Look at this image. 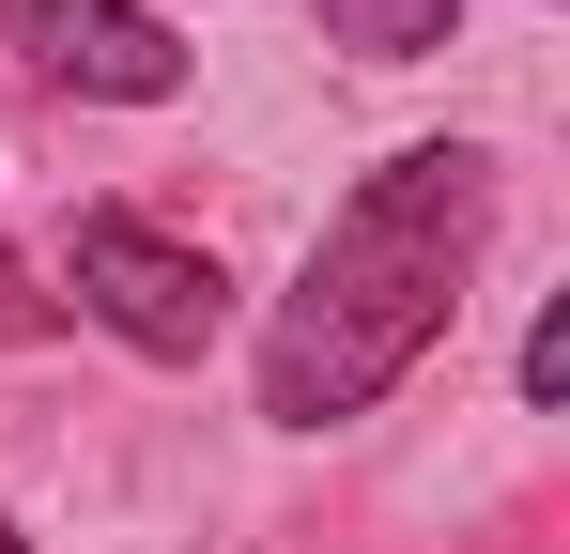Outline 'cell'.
I'll return each mask as SVG.
<instances>
[{
	"label": "cell",
	"instance_id": "6da1fadb",
	"mask_svg": "<svg viewBox=\"0 0 570 554\" xmlns=\"http://www.w3.org/2000/svg\"><path fill=\"white\" fill-rule=\"evenodd\" d=\"M478 231H493V155H463V139H416V155L355 170V200L324 216L308 277H293L278 324H263V416L278 432L371 416L385 385L463 324Z\"/></svg>",
	"mask_w": 570,
	"mask_h": 554
},
{
	"label": "cell",
	"instance_id": "7a4b0ae2",
	"mask_svg": "<svg viewBox=\"0 0 570 554\" xmlns=\"http://www.w3.org/2000/svg\"><path fill=\"white\" fill-rule=\"evenodd\" d=\"M62 293L94 308L124 355H155V369H200V355H216V324H232V277L200 263L186 231L124 216V200H78V231H62Z\"/></svg>",
	"mask_w": 570,
	"mask_h": 554
},
{
	"label": "cell",
	"instance_id": "3957f363",
	"mask_svg": "<svg viewBox=\"0 0 570 554\" xmlns=\"http://www.w3.org/2000/svg\"><path fill=\"white\" fill-rule=\"evenodd\" d=\"M0 47L62 92H108V108H170L186 92V47L139 0H0Z\"/></svg>",
	"mask_w": 570,
	"mask_h": 554
},
{
	"label": "cell",
	"instance_id": "277c9868",
	"mask_svg": "<svg viewBox=\"0 0 570 554\" xmlns=\"http://www.w3.org/2000/svg\"><path fill=\"white\" fill-rule=\"evenodd\" d=\"M448 16H463V0H324V31H340L355 62H416V47H448Z\"/></svg>",
	"mask_w": 570,
	"mask_h": 554
},
{
	"label": "cell",
	"instance_id": "5b68a950",
	"mask_svg": "<svg viewBox=\"0 0 570 554\" xmlns=\"http://www.w3.org/2000/svg\"><path fill=\"white\" fill-rule=\"evenodd\" d=\"M47 324H62V293H31V263L0 247V339H47Z\"/></svg>",
	"mask_w": 570,
	"mask_h": 554
},
{
	"label": "cell",
	"instance_id": "8992f818",
	"mask_svg": "<svg viewBox=\"0 0 570 554\" xmlns=\"http://www.w3.org/2000/svg\"><path fill=\"white\" fill-rule=\"evenodd\" d=\"M570 385V308H540V339H524V400H556Z\"/></svg>",
	"mask_w": 570,
	"mask_h": 554
},
{
	"label": "cell",
	"instance_id": "52a82bcc",
	"mask_svg": "<svg viewBox=\"0 0 570 554\" xmlns=\"http://www.w3.org/2000/svg\"><path fill=\"white\" fill-rule=\"evenodd\" d=\"M0 554H16V524H0Z\"/></svg>",
	"mask_w": 570,
	"mask_h": 554
}]
</instances>
